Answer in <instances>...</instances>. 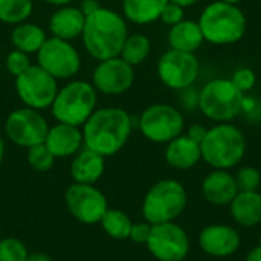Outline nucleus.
I'll use <instances>...</instances> for the list:
<instances>
[{
  "label": "nucleus",
  "instance_id": "1",
  "mask_svg": "<svg viewBox=\"0 0 261 261\" xmlns=\"http://www.w3.org/2000/svg\"><path fill=\"white\" fill-rule=\"evenodd\" d=\"M132 133V118L119 107L95 110L83 124L84 147L101 156H113L124 148Z\"/></svg>",
  "mask_w": 261,
  "mask_h": 261
},
{
  "label": "nucleus",
  "instance_id": "2",
  "mask_svg": "<svg viewBox=\"0 0 261 261\" xmlns=\"http://www.w3.org/2000/svg\"><path fill=\"white\" fill-rule=\"evenodd\" d=\"M81 37L86 50L93 58L102 61L119 57L125 38L128 37V29L121 14L99 6L86 17Z\"/></svg>",
  "mask_w": 261,
  "mask_h": 261
},
{
  "label": "nucleus",
  "instance_id": "3",
  "mask_svg": "<svg viewBox=\"0 0 261 261\" xmlns=\"http://www.w3.org/2000/svg\"><path fill=\"white\" fill-rule=\"evenodd\" d=\"M199 26L205 41L217 46L234 44L240 41L246 32L248 21L239 5L222 0L210 3L200 14Z\"/></svg>",
  "mask_w": 261,
  "mask_h": 261
},
{
  "label": "nucleus",
  "instance_id": "4",
  "mask_svg": "<svg viewBox=\"0 0 261 261\" xmlns=\"http://www.w3.org/2000/svg\"><path fill=\"white\" fill-rule=\"evenodd\" d=\"M200 151L202 159L214 170H229L245 158L246 138L234 124L220 122L206 132Z\"/></svg>",
  "mask_w": 261,
  "mask_h": 261
},
{
  "label": "nucleus",
  "instance_id": "5",
  "mask_svg": "<svg viewBox=\"0 0 261 261\" xmlns=\"http://www.w3.org/2000/svg\"><path fill=\"white\" fill-rule=\"evenodd\" d=\"M187 203L185 187L174 179H164L147 191L142 202V216L150 225L174 222L185 211Z\"/></svg>",
  "mask_w": 261,
  "mask_h": 261
},
{
  "label": "nucleus",
  "instance_id": "6",
  "mask_svg": "<svg viewBox=\"0 0 261 261\" xmlns=\"http://www.w3.org/2000/svg\"><path fill=\"white\" fill-rule=\"evenodd\" d=\"M243 107L245 93L226 78H216L206 83L199 93V109L208 119L219 124L236 119Z\"/></svg>",
  "mask_w": 261,
  "mask_h": 261
},
{
  "label": "nucleus",
  "instance_id": "7",
  "mask_svg": "<svg viewBox=\"0 0 261 261\" xmlns=\"http://www.w3.org/2000/svg\"><path fill=\"white\" fill-rule=\"evenodd\" d=\"M96 89L87 81H72L58 90L50 109L58 122L83 125L96 110Z\"/></svg>",
  "mask_w": 261,
  "mask_h": 261
},
{
  "label": "nucleus",
  "instance_id": "8",
  "mask_svg": "<svg viewBox=\"0 0 261 261\" xmlns=\"http://www.w3.org/2000/svg\"><path fill=\"white\" fill-rule=\"evenodd\" d=\"M185 127L182 113L170 104H153L139 118L141 133L151 142L168 144L180 136Z\"/></svg>",
  "mask_w": 261,
  "mask_h": 261
},
{
  "label": "nucleus",
  "instance_id": "9",
  "mask_svg": "<svg viewBox=\"0 0 261 261\" xmlns=\"http://www.w3.org/2000/svg\"><path fill=\"white\" fill-rule=\"evenodd\" d=\"M15 90L20 101L34 110H43L52 106L58 87L57 80L38 64L15 76Z\"/></svg>",
  "mask_w": 261,
  "mask_h": 261
},
{
  "label": "nucleus",
  "instance_id": "10",
  "mask_svg": "<svg viewBox=\"0 0 261 261\" xmlns=\"http://www.w3.org/2000/svg\"><path fill=\"white\" fill-rule=\"evenodd\" d=\"M38 66L50 73L55 80H69L75 76L81 67L78 50L70 41L50 37L37 52Z\"/></svg>",
  "mask_w": 261,
  "mask_h": 261
},
{
  "label": "nucleus",
  "instance_id": "11",
  "mask_svg": "<svg viewBox=\"0 0 261 261\" xmlns=\"http://www.w3.org/2000/svg\"><path fill=\"white\" fill-rule=\"evenodd\" d=\"M145 246L159 261H184L190 254L188 234L174 222L151 225Z\"/></svg>",
  "mask_w": 261,
  "mask_h": 261
},
{
  "label": "nucleus",
  "instance_id": "12",
  "mask_svg": "<svg viewBox=\"0 0 261 261\" xmlns=\"http://www.w3.org/2000/svg\"><path fill=\"white\" fill-rule=\"evenodd\" d=\"M5 132L15 145L31 148L46 141L49 125L38 110L23 107L8 115Z\"/></svg>",
  "mask_w": 261,
  "mask_h": 261
},
{
  "label": "nucleus",
  "instance_id": "13",
  "mask_svg": "<svg viewBox=\"0 0 261 261\" xmlns=\"http://www.w3.org/2000/svg\"><path fill=\"white\" fill-rule=\"evenodd\" d=\"M64 199L70 216L84 225L99 223L109 210L106 196L95 185L73 182L66 190Z\"/></svg>",
  "mask_w": 261,
  "mask_h": 261
},
{
  "label": "nucleus",
  "instance_id": "14",
  "mask_svg": "<svg viewBox=\"0 0 261 261\" xmlns=\"http://www.w3.org/2000/svg\"><path fill=\"white\" fill-rule=\"evenodd\" d=\"M200 64L194 54L170 49L158 63L159 80L173 90H182L193 86L199 76Z\"/></svg>",
  "mask_w": 261,
  "mask_h": 261
},
{
  "label": "nucleus",
  "instance_id": "15",
  "mask_svg": "<svg viewBox=\"0 0 261 261\" xmlns=\"http://www.w3.org/2000/svg\"><path fill=\"white\" fill-rule=\"evenodd\" d=\"M135 81V70L121 57L102 60L93 70L92 84L93 87L106 95L125 93Z\"/></svg>",
  "mask_w": 261,
  "mask_h": 261
},
{
  "label": "nucleus",
  "instance_id": "16",
  "mask_svg": "<svg viewBox=\"0 0 261 261\" xmlns=\"http://www.w3.org/2000/svg\"><path fill=\"white\" fill-rule=\"evenodd\" d=\"M199 245L206 255L225 258L234 255L239 251L242 245V237L236 228L216 223L208 225L202 229L199 236Z\"/></svg>",
  "mask_w": 261,
  "mask_h": 261
},
{
  "label": "nucleus",
  "instance_id": "17",
  "mask_svg": "<svg viewBox=\"0 0 261 261\" xmlns=\"http://www.w3.org/2000/svg\"><path fill=\"white\" fill-rule=\"evenodd\" d=\"M237 193L236 177L228 170H214L202 182V194L205 200L214 206L229 205Z\"/></svg>",
  "mask_w": 261,
  "mask_h": 261
},
{
  "label": "nucleus",
  "instance_id": "18",
  "mask_svg": "<svg viewBox=\"0 0 261 261\" xmlns=\"http://www.w3.org/2000/svg\"><path fill=\"white\" fill-rule=\"evenodd\" d=\"M44 144L55 156V159L70 158L75 156L84 144L83 132L75 125L58 122L57 125L49 128Z\"/></svg>",
  "mask_w": 261,
  "mask_h": 261
},
{
  "label": "nucleus",
  "instance_id": "19",
  "mask_svg": "<svg viewBox=\"0 0 261 261\" xmlns=\"http://www.w3.org/2000/svg\"><path fill=\"white\" fill-rule=\"evenodd\" d=\"M86 23V15L80 8L75 6H60L50 18H49V29L52 37L72 41L76 37H81Z\"/></svg>",
  "mask_w": 261,
  "mask_h": 261
},
{
  "label": "nucleus",
  "instance_id": "20",
  "mask_svg": "<svg viewBox=\"0 0 261 261\" xmlns=\"http://www.w3.org/2000/svg\"><path fill=\"white\" fill-rule=\"evenodd\" d=\"M104 170L106 158L87 147L80 150L70 164V176L76 184L93 185L102 177Z\"/></svg>",
  "mask_w": 261,
  "mask_h": 261
},
{
  "label": "nucleus",
  "instance_id": "21",
  "mask_svg": "<svg viewBox=\"0 0 261 261\" xmlns=\"http://www.w3.org/2000/svg\"><path fill=\"white\" fill-rule=\"evenodd\" d=\"M202 159L200 144L193 141L188 135H180L170 141L165 148V161L171 168L190 170Z\"/></svg>",
  "mask_w": 261,
  "mask_h": 261
},
{
  "label": "nucleus",
  "instance_id": "22",
  "mask_svg": "<svg viewBox=\"0 0 261 261\" xmlns=\"http://www.w3.org/2000/svg\"><path fill=\"white\" fill-rule=\"evenodd\" d=\"M228 206L237 225L254 228L261 223L260 191H239Z\"/></svg>",
  "mask_w": 261,
  "mask_h": 261
},
{
  "label": "nucleus",
  "instance_id": "23",
  "mask_svg": "<svg viewBox=\"0 0 261 261\" xmlns=\"http://www.w3.org/2000/svg\"><path fill=\"white\" fill-rule=\"evenodd\" d=\"M205 41L202 29L194 20H182L180 23L171 26L168 32V43L171 49L194 54Z\"/></svg>",
  "mask_w": 261,
  "mask_h": 261
},
{
  "label": "nucleus",
  "instance_id": "24",
  "mask_svg": "<svg viewBox=\"0 0 261 261\" xmlns=\"http://www.w3.org/2000/svg\"><path fill=\"white\" fill-rule=\"evenodd\" d=\"M168 0H122V12L136 24H148L161 18Z\"/></svg>",
  "mask_w": 261,
  "mask_h": 261
},
{
  "label": "nucleus",
  "instance_id": "25",
  "mask_svg": "<svg viewBox=\"0 0 261 261\" xmlns=\"http://www.w3.org/2000/svg\"><path fill=\"white\" fill-rule=\"evenodd\" d=\"M46 40V32L34 23H18L11 32V41L14 47L28 55L37 54Z\"/></svg>",
  "mask_w": 261,
  "mask_h": 261
},
{
  "label": "nucleus",
  "instance_id": "26",
  "mask_svg": "<svg viewBox=\"0 0 261 261\" xmlns=\"http://www.w3.org/2000/svg\"><path fill=\"white\" fill-rule=\"evenodd\" d=\"M151 50V41L144 34H132L125 38L119 57L130 66H138L147 60Z\"/></svg>",
  "mask_w": 261,
  "mask_h": 261
},
{
  "label": "nucleus",
  "instance_id": "27",
  "mask_svg": "<svg viewBox=\"0 0 261 261\" xmlns=\"http://www.w3.org/2000/svg\"><path fill=\"white\" fill-rule=\"evenodd\" d=\"M101 226L104 232L115 240H127L132 229V219L121 210L109 208L101 219Z\"/></svg>",
  "mask_w": 261,
  "mask_h": 261
},
{
  "label": "nucleus",
  "instance_id": "28",
  "mask_svg": "<svg viewBox=\"0 0 261 261\" xmlns=\"http://www.w3.org/2000/svg\"><path fill=\"white\" fill-rule=\"evenodd\" d=\"M32 0H0V21L9 24L23 23L32 14Z\"/></svg>",
  "mask_w": 261,
  "mask_h": 261
},
{
  "label": "nucleus",
  "instance_id": "29",
  "mask_svg": "<svg viewBox=\"0 0 261 261\" xmlns=\"http://www.w3.org/2000/svg\"><path fill=\"white\" fill-rule=\"evenodd\" d=\"M28 162H29L32 170L44 173L54 167L55 156L49 151V148L43 142V144H38V145L28 148Z\"/></svg>",
  "mask_w": 261,
  "mask_h": 261
},
{
  "label": "nucleus",
  "instance_id": "30",
  "mask_svg": "<svg viewBox=\"0 0 261 261\" xmlns=\"http://www.w3.org/2000/svg\"><path fill=\"white\" fill-rule=\"evenodd\" d=\"M29 251L26 245L15 237L0 240V261H26Z\"/></svg>",
  "mask_w": 261,
  "mask_h": 261
},
{
  "label": "nucleus",
  "instance_id": "31",
  "mask_svg": "<svg viewBox=\"0 0 261 261\" xmlns=\"http://www.w3.org/2000/svg\"><path fill=\"white\" fill-rule=\"evenodd\" d=\"M236 177L239 191H258L261 187V173L255 167H242Z\"/></svg>",
  "mask_w": 261,
  "mask_h": 261
},
{
  "label": "nucleus",
  "instance_id": "32",
  "mask_svg": "<svg viewBox=\"0 0 261 261\" xmlns=\"http://www.w3.org/2000/svg\"><path fill=\"white\" fill-rule=\"evenodd\" d=\"M31 61L28 54L21 52V50H12L8 54L6 57V69L12 76H18L20 73H23L24 70H28L31 67Z\"/></svg>",
  "mask_w": 261,
  "mask_h": 261
},
{
  "label": "nucleus",
  "instance_id": "33",
  "mask_svg": "<svg viewBox=\"0 0 261 261\" xmlns=\"http://www.w3.org/2000/svg\"><path fill=\"white\" fill-rule=\"evenodd\" d=\"M229 80H231V81L234 83V86H236L239 90H242L243 93L252 90L254 86H255V83H257V76H255L254 70L249 69V67H240V69H237V70L234 72L232 78H229Z\"/></svg>",
  "mask_w": 261,
  "mask_h": 261
},
{
  "label": "nucleus",
  "instance_id": "34",
  "mask_svg": "<svg viewBox=\"0 0 261 261\" xmlns=\"http://www.w3.org/2000/svg\"><path fill=\"white\" fill-rule=\"evenodd\" d=\"M165 24H170V26H174L177 23H180L184 20V8L176 5V3H171L168 2L161 14V18Z\"/></svg>",
  "mask_w": 261,
  "mask_h": 261
},
{
  "label": "nucleus",
  "instance_id": "35",
  "mask_svg": "<svg viewBox=\"0 0 261 261\" xmlns=\"http://www.w3.org/2000/svg\"><path fill=\"white\" fill-rule=\"evenodd\" d=\"M150 232H151V225L148 222H138V223H133L132 225L128 239L133 243L145 245L147 240H148V237H150Z\"/></svg>",
  "mask_w": 261,
  "mask_h": 261
},
{
  "label": "nucleus",
  "instance_id": "36",
  "mask_svg": "<svg viewBox=\"0 0 261 261\" xmlns=\"http://www.w3.org/2000/svg\"><path fill=\"white\" fill-rule=\"evenodd\" d=\"M206 128L203 127V125H200V124H194V125H191L190 128H188V136L193 139V141H196V142H202L203 141V138H205V135H206Z\"/></svg>",
  "mask_w": 261,
  "mask_h": 261
},
{
  "label": "nucleus",
  "instance_id": "37",
  "mask_svg": "<svg viewBox=\"0 0 261 261\" xmlns=\"http://www.w3.org/2000/svg\"><path fill=\"white\" fill-rule=\"evenodd\" d=\"M98 8H99L98 0H83V2H81V6H80V9L83 11V14H84L86 17L90 15L92 12H95Z\"/></svg>",
  "mask_w": 261,
  "mask_h": 261
},
{
  "label": "nucleus",
  "instance_id": "38",
  "mask_svg": "<svg viewBox=\"0 0 261 261\" xmlns=\"http://www.w3.org/2000/svg\"><path fill=\"white\" fill-rule=\"evenodd\" d=\"M26 261H52V258L44 252H29Z\"/></svg>",
  "mask_w": 261,
  "mask_h": 261
},
{
  "label": "nucleus",
  "instance_id": "39",
  "mask_svg": "<svg viewBox=\"0 0 261 261\" xmlns=\"http://www.w3.org/2000/svg\"><path fill=\"white\" fill-rule=\"evenodd\" d=\"M245 261H261V246H255L248 255H246V260Z\"/></svg>",
  "mask_w": 261,
  "mask_h": 261
},
{
  "label": "nucleus",
  "instance_id": "40",
  "mask_svg": "<svg viewBox=\"0 0 261 261\" xmlns=\"http://www.w3.org/2000/svg\"><path fill=\"white\" fill-rule=\"evenodd\" d=\"M168 2H171V3H176V5H179V6H182V8H188V6H193V5H196L199 0H168Z\"/></svg>",
  "mask_w": 261,
  "mask_h": 261
},
{
  "label": "nucleus",
  "instance_id": "41",
  "mask_svg": "<svg viewBox=\"0 0 261 261\" xmlns=\"http://www.w3.org/2000/svg\"><path fill=\"white\" fill-rule=\"evenodd\" d=\"M41 2H44V3H47V5H54V6H66V5H69L72 0H41Z\"/></svg>",
  "mask_w": 261,
  "mask_h": 261
},
{
  "label": "nucleus",
  "instance_id": "42",
  "mask_svg": "<svg viewBox=\"0 0 261 261\" xmlns=\"http://www.w3.org/2000/svg\"><path fill=\"white\" fill-rule=\"evenodd\" d=\"M3 158H5V142H3V139L0 136V164L3 161Z\"/></svg>",
  "mask_w": 261,
  "mask_h": 261
},
{
  "label": "nucleus",
  "instance_id": "43",
  "mask_svg": "<svg viewBox=\"0 0 261 261\" xmlns=\"http://www.w3.org/2000/svg\"><path fill=\"white\" fill-rule=\"evenodd\" d=\"M222 2H226V3H234V5H239L240 2H243V0H222Z\"/></svg>",
  "mask_w": 261,
  "mask_h": 261
},
{
  "label": "nucleus",
  "instance_id": "44",
  "mask_svg": "<svg viewBox=\"0 0 261 261\" xmlns=\"http://www.w3.org/2000/svg\"><path fill=\"white\" fill-rule=\"evenodd\" d=\"M258 245H260V246H261V234H260V242H258Z\"/></svg>",
  "mask_w": 261,
  "mask_h": 261
},
{
  "label": "nucleus",
  "instance_id": "45",
  "mask_svg": "<svg viewBox=\"0 0 261 261\" xmlns=\"http://www.w3.org/2000/svg\"><path fill=\"white\" fill-rule=\"evenodd\" d=\"M260 194H261V193H260Z\"/></svg>",
  "mask_w": 261,
  "mask_h": 261
}]
</instances>
